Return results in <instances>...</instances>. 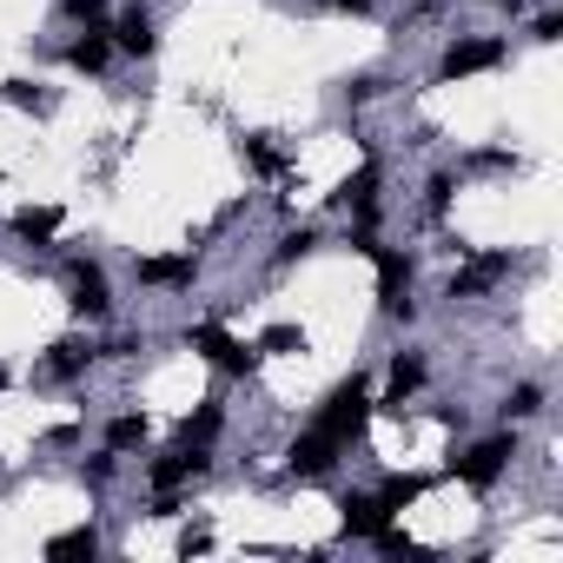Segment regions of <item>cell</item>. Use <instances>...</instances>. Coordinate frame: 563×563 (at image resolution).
<instances>
[{
  "label": "cell",
  "instance_id": "obj_19",
  "mask_svg": "<svg viewBox=\"0 0 563 563\" xmlns=\"http://www.w3.org/2000/svg\"><path fill=\"white\" fill-rule=\"evenodd\" d=\"M543 405H550V391H543L537 378H523V385H510V391H504L497 418H504V424H530V418H543Z\"/></svg>",
  "mask_w": 563,
  "mask_h": 563
},
{
  "label": "cell",
  "instance_id": "obj_6",
  "mask_svg": "<svg viewBox=\"0 0 563 563\" xmlns=\"http://www.w3.org/2000/svg\"><path fill=\"white\" fill-rule=\"evenodd\" d=\"M504 60H510V41H504V34H457V41L444 47V60H438V87L477 80V74H490V67H504Z\"/></svg>",
  "mask_w": 563,
  "mask_h": 563
},
{
  "label": "cell",
  "instance_id": "obj_29",
  "mask_svg": "<svg viewBox=\"0 0 563 563\" xmlns=\"http://www.w3.org/2000/svg\"><path fill=\"white\" fill-rule=\"evenodd\" d=\"M41 444L47 451H80L87 444V424H54V431H41Z\"/></svg>",
  "mask_w": 563,
  "mask_h": 563
},
{
  "label": "cell",
  "instance_id": "obj_35",
  "mask_svg": "<svg viewBox=\"0 0 563 563\" xmlns=\"http://www.w3.org/2000/svg\"><path fill=\"white\" fill-rule=\"evenodd\" d=\"M0 398H8V365H0Z\"/></svg>",
  "mask_w": 563,
  "mask_h": 563
},
{
  "label": "cell",
  "instance_id": "obj_33",
  "mask_svg": "<svg viewBox=\"0 0 563 563\" xmlns=\"http://www.w3.org/2000/svg\"><path fill=\"white\" fill-rule=\"evenodd\" d=\"M212 550V530H179V556H206Z\"/></svg>",
  "mask_w": 563,
  "mask_h": 563
},
{
  "label": "cell",
  "instance_id": "obj_14",
  "mask_svg": "<svg viewBox=\"0 0 563 563\" xmlns=\"http://www.w3.org/2000/svg\"><path fill=\"white\" fill-rule=\"evenodd\" d=\"M60 60H67L74 74H87V80H107L113 60H120V47H113V34H107V21H100V27H80V34L60 47Z\"/></svg>",
  "mask_w": 563,
  "mask_h": 563
},
{
  "label": "cell",
  "instance_id": "obj_22",
  "mask_svg": "<svg viewBox=\"0 0 563 563\" xmlns=\"http://www.w3.org/2000/svg\"><path fill=\"white\" fill-rule=\"evenodd\" d=\"M319 245H325V232L299 219V225H286V232H278V245H272V265H299V258H312Z\"/></svg>",
  "mask_w": 563,
  "mask_h": 563
},
{
  "label": "cell",
  "instance_id": "obj_3",
  "mask_svg": "<svg viewBox=\"0 0 563 563\" xmlns=\"http://www.w3.org/2000/svg\"><path fill=\"white\" fill-rule=\"evenodd\" d=\"M179 339H186V345H192V352H199V358H206L212 372H225V378H252V372L265 365V352H258L252 339H239V332H225L219 319H199V325H186Z\"/></svg>",
  "mask_w": 563,
  "mask_h": 563
},
{
  "label": "cell",
  "instance_id": "obj_10",
  "mask_svg": "<svg viewBox=\"0 0 563 563\" xmlns=\"http://www.w3.org/2000/svg\"><path fill=\"white\" fill-rule=\"evenodd\" d=\"M424 378H431V358H424L418 345H398V352L385 358V398H372V405H378V411H405V398H418Z\"/></svg>",
  "mask_w": 563,
  "mask_h": 563
},
{
  "label": "cell",
  "instance_id": "obj_27",
  "mask_svg": "<svg viewBox=\"0 0 563 563\" xmlns=\"http://www.w3.org/2000/svg\"><path fill=\"white\" fill-rule=\"evenodd\" d=\"M113 477H120V451H107V444H100V451L80 464V484H87V490H107Z\"/></svg>",
  "mask_w": 563,
  "mask_h": 563
},
{
  "label": "cell",
  "instance_id": "obj_34",
  "mask_svg": "<svg viewBox=\"0 0 563 563\" xmlns=\"http://www.w3.org/2000/svg\"><path fill=\"white\" fill-rule=\"evenodd\" d=\"M325 8H339V14H352V21H365V14H372V0H325Z\"/></svg>",
  "mask_w": 563,
  "mask_h": 563
},
{
  "label": "cell",
  "instance_id": "obj_24",
  "mask_svg": "<svg viewBox=\"0 0 563 563\" xmlns=\"http://www.w3.org/2000/svg\"><path fill=\"white\" fill-rule=\"evenodd\" d=\"M0 100L21 107V113H54V93L41 80H0Z\"/></svg>",
  "mask_w": 563,
  "mask_h": 563
},
{
  "label": "cell",
  "instance_id": "obj_23",
  "mask_svg": "<svg viewBox=\"0 0 563 563\" xmlns=\"http://www.w3.org/2000/svg\"><path fill=\"white\" fill-rule=\"evenodd\" d=\"M418 497H424V477H418V471H391V477L378 484V504H385L391 517H405Z\"/></svg>",
  "mask_w": 563,
  "mask_h": 563
},
{
  "label": "cell",
  "instance_id": "obj_36",
  "mask_svg": "<svg viewBox=\"0 0 563 563\" xmlns=\"http://www.w3.org/2000/svg\"><path fill=\"white\" fill-rule=\"evenodd\" d=\"M497 8H510V14H517V8H523V0H497Z\"/></svg>",
  "mask_w": 563,
  "mask_h": 563
},
{
  "label": "cell",
  "instance_id": "obj_18",
  "mask_svg": "<svg viewBox=\"0 0 563 563\" xmlns=\"http://www.w3.org/2000/svg\"><path fill=\"white\" fill-rule=\"evenodd\" d=\"M100 444L120 451V457H133V451L153 444V418H146V411H113V418L100 424Z\"/></svg>",
  "mask_w": 563,
  "mask_h": 563
},
{
  "label": "cell",
  "instance_id": "obj_32",
  "mask_svg": "<svg viewBox=\"0 0 563 563\" xmlns=\"http://www.w3.org/2000/svg\"><path fill=\"white\" fill-rule=\"evenodd\" d=\"M385 93V80L378 74H358V80H345V100H378Z\"/></svg>",
  "mask_w": 563,
  "mask_h": 563
},
{
  "label": "cell",
  "instance_id": "obj_5",
  "mask_svg": "<svg viewBox=\"0 0 563 563\" xmlns=\"http://www.w3.org/2000/svg\"><path fill=\"white\" fill-rule=\"evenodd\" d=\"M67 312L80 325H107L113 319V278H107L100 258H74L67 265Z\"/></svg>",
  "mask_w": 563,
  "mask_h": 563
},
{
  "label": "cell",
  "instance_id": "obj_13",
  "mask_svg": "<svg viewBox=\"0 0 563 563\" xmlns=\"http://www.w3.org/2000/svg\"><path fill=\"white\" fill-rule=\"evenodd\" d=\"M93 365H100V345H93L87 332H67V339H54V345H47L41 378H47V385H80Z\"/></svg>",
  "mask_w": 563,
  "mask_h": 563
},
{
  "label": "cell",
  "instance_id": "obj_8",
  "mask_svg": "<svg viewBox=\"0 0 563 563\" xmlns=\"http://www.w3.org/2000/svg\"><path fill=\"white\" fill-rule=\"evenodd\" d=\"M206 471H212V451L206 444H173V451L146 457V484L153 490H192Z\"/></svg>",
  "mask_w": 563,
  "mask_h": 563
},
{
  "label": "cell",
  "instance_id": "obj_7",
  "mask_svg": "<svg viewBox=\"0 0 563 563\" xmlns=\"http://www.w3.org/2000/svg\"><path fill=\"white\" fill-rule=\"evenodd\" d=\"M345 464V444L332 438V431H319V424H306L292 444H286V471L299 477V484H312V477H332Z\"/></svg>",
  "mask_w": 563,
  "mask_h": 563
},
{
  "label": "cell",
  "instance_id": "obj_1",
  "mask_svg": "<svg viewBox=\"0 0 563 563\" xmlns=\"http://www.w3.org/2000/svg\"><path fill=\"white\" fill-rule=\"evenodd\" d=\"M372 418H378V405H372V378H365V372L339 378V385L325 391V405L312 411V424H319V431H332L345 451H352V444L372 431Z\"/></svg>",
  "mask_w": 563,
  "mask_h": 563
},
{
  "label": "cell",
  "instance_id": "obj_9",
  "mask_svg": "<svg viewBox=\"0 0 563 563\" xmlns=\"http://www.w3.org/2000/svg\"><path fill=\"white\" fill-rule=\"evenodd\" d=\"M510 252H471L464 245V272H451V286H444V299L451 306H464V299H484L490 286H497V278H510Z\"/></svg>",
  "mask_w": 563,
  "mask_h": 563
},
{
  "label": "cell",
  "instance_id": "obj_17",
  "mask_svg": "<svg viewBox=\"0 0 563 563\" xmlns=\"http://www.w3.org/2000/svg\"><path fill=\"white\" fill-rule=\"evenodd\" d=\"M60 219H67L60 206H14V219H8V225H14V239H21V245H41V252H54V239H60Z\"/></svg>",
  "mask_w": 563,
  "mask_h": 563
},
{
  "label": "cell",
  "instance_id": "obj_15",
  "mask_svg": "<svg viewBox=\"0 0 563 563\" xmlns=\"http://www.w3.org/2000/svg\"><path fill=\"white\" fill-rule=\"evenodd\" d=\"M385 523H391V510L378 504V490H365V484L339 490V530H345L352 543H372V537H378Z\"/></svg>",
  "mask_w": 563,
  "mask_h": 563
},
{
  "label": "cell",
  "instance_id": "obj_2",
  "mask_svg": "<svg viewBox=\"0 0 563 563\" xmlns=\"http://www.w3.org/2000/svg\"><path fill=\"white\" fill-rule=\"evenodd\" d=\"M523 457V438H517V424H497L490 438H477V444H464V451H451V477L464 484V490H490L510 464Z\"/></svg>",
  "mask_w": 563,
  "mask_h": 563
},
{
  "label": "cell",
  "instance_id": "obj_21",
  "mask_svg": "<svg viewBox=\"0 0 563 563\" xmlns=\"http://www.w3.org/2000/svg\"><path fill=\"white\" fill-rule=\"evenodd\" d=\"M265 358H306L312 352V339H306V325H286V319H278V325H265L258 339H252Z\"/></svg>",
  "mask_w": 563,
  "mask_h": 563
},
{
  "label": "cell",
  "instance_id": "obj_31",
  "mask_svg": "<svg viewBox=\"0 0 563 563\" xmlns=\"http://www.w3.org/2000/svg\"><path fill=\"white\" fill-rule=\"evenodd\" d=\"M140 352H146V339H133V332H120V339L100 345V358H140Z\"/></svg>",
  "mask_w": 563,
  "mask_h": 563
},
{
  "label": "cell",
  "instance_id": "obj_30",
  "mask_svg": "<svg viewBox=\"0 0 563 563\" xmlns=\"http://www.w3.org/2000/svg\"><path fill=\"white\" fill-rule=\"evenodd\" d=\"M530 41H543V47H550V41H563V14H556V8H543V14L530 21Z\"/></svg>",
  "mask_w": 563,
  "mask_h": 563
},
{
  "label": "cell",
  "instance_id": "obj_16",
  "mask_svg": "<svg viewBox=\"0 0 563 563\" xmlns=\"http://www.w3.org/2000/svg\"><path fill=\"white\" fill-rule=\"evenodd\" d=\"M100 550H107L100 523H74V530H54V537L41 543V556H47V563H93Z\"/></svg>",
  "mask_w": 563,
  "mask_h": 563
},
{
  "label": "cell",
  "instance_id": "obj_12",
  "mask_svg": "<svg viewBox=\"0 0 563 563\" xmlns=\"http://www.w3.org/2000/svg\"><path fill=\"white\" fill-rule=\"evenodd\" d=\"M107 34H113L120 60H153V54H159V21H153V8H146V0L120 8V14L107 21Z\"/></svg>",
  "mask_w": 563,
  "mask_h": 563
},
{
  "label": "cell",
  "instance_id": "obj_25",
  "mask_svg": "<svg viewBox=\"0 0 563 563\" xmlns=\"http://www.w3.org/2000/svg\"><path fill=\"white\" fill-rule=\"evenodd\" d=\"M451 199H457V173L438 166V173L424 179V212H431V219H451Z\"/></svg>",
  "mask_w": 563,
  "mask_h": 563
},
{
  "label": "cell",
  "instance_id": "obj_4",
  "mask_svg": "<svg viewBox=\"0 0 563 563\" xmlns=\"http://www.w3.org/2000/svg\"><path fill=\"white\" fill-rule=\"evenodd\" d=\"M372 265H378V312H385L391 325H411V319H418V299H411L418 252H405V245H378Z\"/></svg>",
  "mask_w": 563,
  "mask_h": 563
},
{
  "label": "cell",
  "instance_id": "obj_26",
  "mask_svg": "<svg viewBox=\"0 0 563 563\" xmlns=\"http://www.w3.org/2000/svg\"><path fill=\"white\" fill-rule=\"evenodd\" d=\"M245 166H252L258 179H272V173H286V153H278L265 133H245Z\"/></svg>",
  "mask_w": 563,
  "mask_h": 563
},
{
  "label": "cell",
  "instance_id": "obj_11",
  "mask_svg": "<svg viewBox=\"0 0 563 563\" xmlns=\"http://www.w3.org/2000/svg\"><path fill=\"white\" fill-rule=\"evenodd\" d=\"M133 278L146 292H192L199 286V252H146L133 265Z\"/></svg>",
  "mask_w": 563,
  "mask_h": 563
},
{
  "label": "cell",
  "instance_id": "obj_28",
  "mask_svg": "<svg viewBox=\"0 0 563 563\" xmlns=\"http://www.w3.org/2000/svg\"><path fill=\"white\" fill-rule=\"evenodd\" d=\"M60 14L74 27H100V21H113V0H60Z\"/></svg>",
  "mask_w": 563,
  "mask_h": 563
},
{
  "label": "cell",
  "instance_id": "obj_20",
  "mask_svg": "<svg viewBox=\"0 0 563 563\" xmlns=\"http://www.w3.org/2000/svg\"><path fill=\"white\" fill-rule=\"evenodd\" d=\"M219 431H225V405H219V398H206L199 411H186V418H179V444H206V451H212V444H219Z\"/></svg>",
  "mask_w": 563,
  "mask_h": 563
}]
</instances>
